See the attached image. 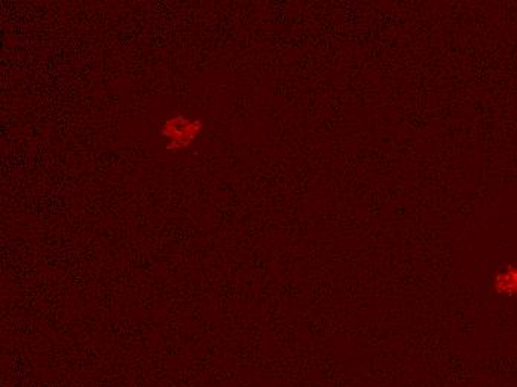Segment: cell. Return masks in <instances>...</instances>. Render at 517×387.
Segmentation results:
<instances>
[{"label": "cell", "mask_w": 517, "mask_h": 387, "mask_svg": "<svg viewBox=\"0 0 517 387\" xmlns=\"http://www.w3.org/2000/svg\"><path fill=\"white\" fill-rule=\"evenodd\" d=\"M200 121H191L183 115H177L164 124L163 134L167 139L168 151H180L188 148L201 131Z\"/></svg>", "instance_id": "1"}]
</instances>
